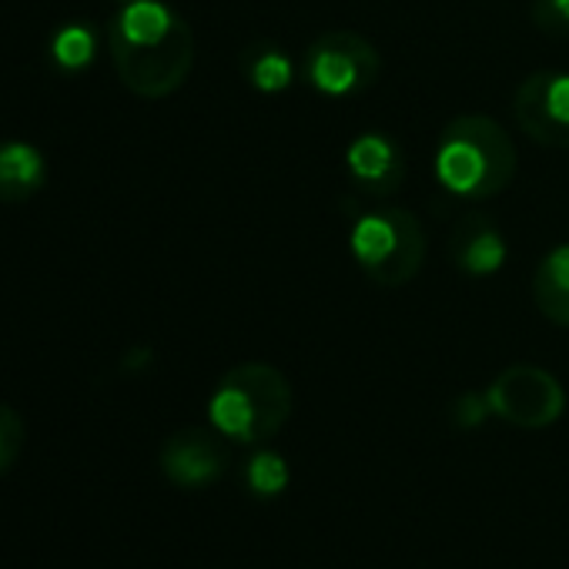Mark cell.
<instances>
[{
	"instance_id": "9c48e42d",
	"label": "cell",
	"mask_w": 569,
	"mask_h": 569,
	"mask_svg": "<svg viewBox=\"0 0 569 569\" xmlns=\"http://www.w3.org/2000/svg\"><path fill=\"white\" fill-rule=\"evenodd\" d=\"M349 181L372 198H389L406 181V151L386 131H362L346 148Z\"/></svg>"
},
{
	"instance_id": "9a60e30c",
	"label": "cell",
	"mask_w": 569,
	"mask_h": 569,
	"mask_svg": "<svg viewBox=\"0 0 569 569\" xmlns=\"http://www.w3.org/2000/svg\"><path fill=\"white\" fill-rule=\"evenodd\" d=\"M51 54L61 68L68 71H78L84 64H91V54H94V34L81 24H71L64 28L54 41H51Z\"/></svg>"
},
{
	"instance_id": "277c9868",
	"label": "cell",
	"mask_w": 569,
	"mask_h": 569,
	"mask_svg": "<svg viewBox=\"0 0 569 569\" xmlns=\"http://www.w3.org/2000/svg\"><path fill=\"white\" fill-rule=\"evenodd\" d=\"M349 251L369 281L382 289H399L422 271L426 231L406 208H376L352 221Z\"/></svg>"
},
{
	"instance_id": "8992f818",
	"label": "cell",
	"mask_w": 569,
	"mask_h": 569,
	"mask_svg": "<svg viewBox=\"0 0 569 569\" xmlns=\"http://www.w3.org/2000/svg\"><path fill=\"white\" fill-rule=\"evenodd\" d=\"M492 416L516 429H546L566 409L559 379L539 366H509L486 389Z\"/></svg>"
},
{
	"instance_id": "e0dca14e",
	"label": "cell",
	"mask_w": 569,
	"mask_h": 569,
	"mask_svg": "<svg viewBox=\"0 0 569 569\" xmlns=\"http://www.w3.org/2000/svg\"><path fill=\"white\" fill-rule=\"evenodd\" d=\"M529 18L549 38H569V0H532Z\"/></svg>"
},
{
	"instance_id": "7c38bea8",
	"label": "cell",
	"mask_w": 569,
	"mask_h": 569,
	"mask_svg": "<svg viewBox=\"0 0 569 569\" xmlns=\"http://www.w3.org/2000/svg\"><path fill=\"white\" fill-rule=\"evenodd\" d=\"M48 181L44 154L28 141H4L0 144V201L14 204L34 198Z\"/></svg>"
},
{
	"instance_id": "3957f363",
	"label": "cell",
	"mask_w": 569,
	"mask_h": 569,
	"mask_svg": "<svg viewBox=\"0 0 569 569\" xmlns=\"http://www.w3.org/2000/svg\"><path fill=\"white\" fill-rule=\"evenodd\" d=\"M292 386L274 366L241 362L218 379L208 399V419L224 439L261 446L284 429L292 416Z\"/></svg>"
},
{
	"instance_id": "ac0fdd59",
	"label": "cell",
	"mask_w": 569,
	"mask_h": 569,
	"mask_svg": "<svg viewBox=\"0 0 569 569\" xmlns=\"http://www.w3.org/2000/svg\"><path fill=\"white\" fill-rule=\"evenodd\" d=\"M492 409H489V399H486V392H466V396H459L456 399V409H452V416H456V426H462V429H472V426H479L486 416H489Z\"/></svg>"
},
{
	"instance_id": "5b68a950",
	"label": "cell",
	"mask_w": 569,
	"mask_h": 569,
	"mask_svg": "<svg viewBox=\"0 0 569 569\" xmlns=\"http://www.w3.org/2000/svg\"><path fill=\"white\" fill-rule=\"evenodd\" d=\"M302 81L322 98H356L382 74L379 51L356 31H326L302 54Z\"/></svg>"
},
{
	"instance_id": "2e32d148",
	"label": "cell",
	"mask_w": 569,
	"mask_h": 569,
	"mask_svg": "<svg viewBox=\"0 0 569 569\" xmlns=\"http://www.w3.org/2000/svg\"><path fill=\"white\" fill-rule=\"evenodd\" d=\"M24 449V419L0 402V476H4Z\"/></svg>"
},
{
	"instance_id": "d6986e66",
	"label": "cell",
	"mask_w": 569,
	"mask_h": 569,
	"mask_svg": "<svg viewBox=\"0 0 569 569\" xmlns=\"http://www.w3.org/2000/svg\"><path fill=\"white\" fill-rule=\"evenodd\" d=\"M121 4H131V0H121Z\"/></svg>"
},
{
	"instance_id": "ba28073f",
	"label": "cell",
	"mask_w": 569,
	"mask_h": 569,
	"mask_svg": "<svg viewBox=\"0 0 569 569\" xmlns=\"http://www.w3.org/2000/svg\"><path fill=\"white\" fill-rule=\"evenodd\" d=\"M228 469V446L221 432L211 429H178L161 446V472L181 489H204L218 482Z\"/></svg>"
},
{
	"instance_id": "5bb4252c",
	"label": "cell",
	"mask_w": 569,
	"mask_h": 569,
	"mask_svg": "<svg viewBox=\"0 0 569 569\" xmlns=\"http://www.w3.org/2000/svg\"><path fill=\"white\" fill-rule=\"evenodd\" d=\"M289 479H292V469H289V462H284V456H278L274 449H258L244 462V486L258 499L281 496L284 489H289Z\"/></svg>"
},
{
	"instance_id": "52a82bcc",
	"label": "cell",
	"mask_w": 569,
	"mask_h": 569,
	"mask_svg": "<svg viewBox=\"0 0 569 569\" xmlns=\"http://www.w3.org/2000/svg\"><path fill=\"white\" fill-rule=\"evenodd\" d=\"M512 114L526 138L542 148H569V74L536 71L512 94Z\"/></svg>"
},
{
	"instance_id": "4fadbf2b",
	"label": "cell",
	"mask_w": 569,
	"mask_h": 569,
	"mask_svg": "<svg viewBox=\"0 0 569 569\" xmlns=\"http://www.w3.org/2000/svg\"><path fill=\"white\" fill-rule=\"evenodd\" d=\"M241 74L258 94H284L302 74V64H296L292 54L281 51L278 44L258 41L241 51Z\"/></svg>"
},
{
	"instance_id": "8fae6325",
	"label": "cell",
	"mask_w": 569,
	"mask_h": 569,
	"mask_svg": "<svg viewBox=\"0 0 569 569\" xmlns=\"http://www.w3.org/2000/svg\"><path fill=\"white\" fill-rule=\"evenodd\" d=\"M532 302L542 319L569 329V241L549 248L532 271Z\"/></svg>"
},
{
	"instance_id": "7a4b0ae2",
	"label": "cell",
	"mask_w": 569,
	"mask_h": 569,
	"mask_svg": "<svg viewBox=\"0 0 569 569\" xmlns=\"http://www.w3.org/2000/svg\"><path fill=\"white\" fill-rule=\"evenodd\" d=\"M432 171L439 188L452 198H496L516 178V144L492 118L459 114L436 141Z\"/></svg>"
},
{
	"instance_id": "6da1fadb",
	"label": "cell",
	"mask_w": 569,
	"mask_h": 569,
	"mask_svg": "<svg viewBox=\"0 0 569 569\" xmlns=\"http://www.w3.org/2000/svg\"><path fill=\"white\" fill-rule=\"evenodd\" d=\"M108 51L121 84L148 101L181 91L194 68V34L161 0H131L108 24Z\"/></svg>"
},
{
	"instance_id": "30bf717a",
	"label": "cell",
	"mask_w": 569,
	"mask_h": 569,
	"mask_svg": "<svg viewBox=\"0 0 569 569\" xmlns=\"http://www.w3.org/2000/svg\"><path fill=\"white\" fill-rule=\"evenodd\" d=\"M452 264L469 278H492L506 268L509 248L499 224L486 214H469L456 224L449 241Z\"/></svg>"
}]
</instances>
